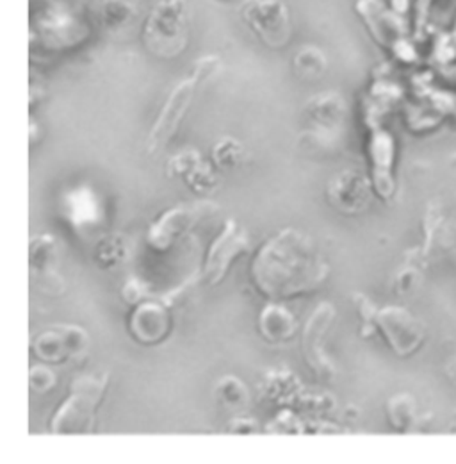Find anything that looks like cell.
<instances>
[{
    "instance_id": "6da1fadb",
    "label": "cell",
    "mask_w": 456,
    "mask_h": 464,
    "mask_svg": "<svg viewBox=\"0 0 456 464\" xmlns=\"http://www.w3.org/2000/svg\"><path fill=\"white\" fill-rule=\"evenodd\" d=\"M330 274L316 239L289 227L268 239L252 265L255 288L271 300L292 298L319 288Z\"/></svg>"
},
{
    "instance_id": "7a4b0ae2",
    "label": "cell",
    "mask_w": 456,
    "mask_h": 464,
    "mask_svg": "<svg viewBox=\"0 0 456 464\" xmlns=\"http://www.w3.org/2000/svg\"><path fill=\"white\" fill-rule=\"evenodd\" d=\"M109 386V375H81L70 384L66 401L57 409L51 430L54 434H88L97 427V414Z\"/></svg>"
},
{
    "instance_id": "3957f363",
    "label": "cell",
    "mask_w": 456,
    "mask_h": 464,
    "mask_svg": "<svg viewBox=\"0 0 456 464\" xmlns=\"http://www.w3.org/2000/svg\"><path fill=\"white\" fill-rule=\"evenodd\" d=\"M218 68H220V59L213 56L200 59L196 61L191 75L175 86L147 140L148 154H156L166 147L170 138H173V134L178 130L184 116L187 115L198 86L205 82L213 73H216Z\"/></svg>"
},
{
    "instance_id": "277c9868",
    "label": "cell",
    "mask_w": 456,
    "mask_h": 464,
    "mask_svg": "<svg viewBox=\"0 0 456 464\" xmlns=\"http://www.w3.org/2000/svg\"><path fill=\"white\" fill-rule=\"evenodd\" d=\"M189 38V11L184 0H156L145 24L143 40L157 58H176Z\"/></svg>"
},
{
    "instance_id": "5b68a950",
    "label": "cell",
    "mask_w": 456,
    "mask_h": 464,
    "mask_svg": "<svg viewBox=\"0 0 456 464\" xmlns=\"http://www.w3.org/2000/svg\"><path fill=\"white\" fill-rule=\"evenodd\" d=\"M373 324L384 340L399 357H408L423 347L426 338L424 324L403 307H385L376 311Z\"/></svg>"
},
{
    "instance_id": "8992f818",
    "label": "cell",
    "mask_w": 456,
    "mask_h": 464,
    "mask_svg": "<svg viewBox=\"0 0 456 464\" xmlns=\"http://www.w3.org/2000/svg\"><path fill=\"white\" fill-rule=\"evenodd\" d=\"M336 320V309L332 304L323 302L316 307L312 316L309 318L305 329H303V355L312 370V373L319 381H332L337 373L336 364L325 352V338Z\"/></svg>"
},
{
    "instance_id": "52a82bcc",
    "label": "cell",
    "mask_w": 456,
    "mask_h": 464,
    "mask_svg": "<svg viewBox=\"0 0 456 464\" xmlns=\"http://www.w3.org/2000/svg\"><path fill=\"white\" fill-rule=\"evenodd\" d=\"M218 208L211 202L180 204L166 211L148 231V245L157 252H166L180 237L193 231L198 222L207 218Z\"/></svg>"
},
{
    "instance_id": "ba28073f",
    "label": "cell",
    "mask_w": 456,
    "mask_h": 464,
    "mask_svg": "<svg viewBox=\"0 0 456 464\" xmlns=\"http://www.w3.org/2000/svg\"><path fill=\"white\" fill-rule=\"evenodd\" d=\"M244 22L271 49H280L290 38L289 11L279 0H246L241 7Z\"/></svg>"
},
{
    "instance_id": "9c48e42d",
    "label": "cell",
    "mask_w": 456,
    "mask_h": 464,
    "mask_svg": "<svg viewBox=\"0 0 456 464\" xmlns=\"http://www.w3.org/2000/svg\"><path fill=\"white\" fill-rule=\"evenodd\" d=\"M90 345V336L79 325H54L36 336L31 350L45 362H64L82 357Z\"/></svg>"
},
{
    "instance_id": "30bf717a",
    "label": "cell",
    "mask_w": 456,
    "mask_h": 464,
    "mask_svg": "<svg viewBox=\"0 0 456 464\" xmlns=\"http://www.w3.org/2000/svg\"><path fill=\"white\" fill-rule=\"evenodd\" d=\"M250 237L246 231L230 220L225 224V229L220 234V237L213 243L207 261L204 266V277L209 285L216 286L218 283L223 281L227 276L230 265L242 254L250 252Z\"/></svg>"
},
{
    "instance_id": "8fae6325",
    "label": "cell",
    "mask_w": 456,
    "mask_h": 464,
    "mask_svg": "<svg viewBox=\"0 0 456 464\" xmlns=\"http://www.w3.org/2000/svg\"><path fill=\"white\" fill-rule=\"evenodd\" d=\"M371 184L355 170H344L327 186L328 202L342 215H360L371 204Z\"/></svg>"
},
{
    "instance_id": "7c38bea8",
    "label": "cell",
    "mask_w": 456,
    "mask_h": 464,
    "mask_svg": "<svg viewBox=\"0 0 456 464\" xmlns=\"http://www.w3.org/2000/svg\"><path fill=\"white\" fill-rule=\"evenodd\" d=\"M128 331L143 345L161 343L171 331V314L166 304L143 300L130 316Z\"/></svg>"
},
{
    "instance_id": "4fadbf2b",
    "label": "cell",
    "mask_w": 456,
    "mask_h": 464,
    "mask_svg": "<svg viewBox=\"0 0 456 464\" xmlns=\"http://www.w3.org/2000/svg\"><path fill=\"white\" fill-rule=\"evenodd\" d=\"M168 172L171 177H178L182 182H185L187 188L200 195L211 193L218 188V175L214 174L213 167L195 149L175 154L168 161Z\"/></svg>"
},
{
    "instance_id": "5bb4252c",
    "label": "cell",
    "mask_w": 456,
    "mask_h": 464,
    "mask_svg": "<svg viewBox=\"0 0 456 464\" xmlns=\"http://www.w3.org/2000/svg\"><path fill=\"white\" fill-rule=\"evenodd\" d=\"M64 213L73 226V229H95L100 224L102 209L97 195L91 191V188L82 186L73 189L66 202H64Z\"/></svg>"
},
{
    "instance_id": "9a60e30c",
    "label": "cell",
    "mask_w": 456,
    "mask_h": 464,
    "mask_svg": "<svg viewBox=\"0 0 456 464\" xmlns=\"http://www.w3.org/2000/svg\"><path fill=\"white\" fill-rule=\"evenodd\" d=\"M298 331L296 318L280 304H268L259 316L261 336L273 345L287 343Z\"/></svg>"
},
{
    "instance_id": "2e32d148",
    "label": "cell",
    "mask_w": 456,
    "mask_h": 464,
    "mask_svg": "<svg viewBox=\"0 0 456 464\" xmlns=\"http://www.w3.org/2000/svg\"><path fill=\"white\" fill-rule=\"evenodd\" d=\"M305 113L309 116V120L325 130H334L337 127H341L346 116V102L339 93H323L314 97L307 108Z\"/></svg>"
},
{
    "instance_id": "e0dca14e",
    "label": "cell",
    "mask_w": 456,
    "mask_h": 464,
    "mask_svg": "<svg viewBox=\"0 0 456 464\" xmlns=\"http://www.w3.org/2000/svg\"><path fill=\"white\" fill-rule=\"evenodd\" d=\"M57 243L56 239L49 234H40L33 237L29 245V266L34 274L43 276V279L56 277L54 272L57 263Z\"/></svg>"
},
{
    "instance_id": "ac0fdd59",
    "label": "cell",
    "mask_w": 456,
    "mask_h": 464,
    "mask_svg": "<svg viewBox=\"0 0 456 464\" xmlns=\"http://www.w3.org/2000/svg\"><path fill=\"white\" fill-rule=\"evenodd\" d=\"M301 382L290 372H270L261 382V392L264 399H270L273 404L290 402L299 395Z\"/></svg>"
},
{
    "instance_id": "d6986e66",
    "label": "cell",
    "mask_w": 456,
    "mask_h": 464,
    "mask_svg": "<svg viewBox=\"0 0 456 464\" xmlns=\"http://www.w3.org/2000/svg\"><path fill=\"white\" fill-rule=\"evenodd\" d=\"M214 397L220 402V406L233 412H242L250 402L248 388L244 386L242 381H239L233 375H225L218 381L214 388Z\"/></svg>"
},
{
    "instance_id": "ffe728a7",
    "label": "cell",
    "mask_w": 456,
    "mask_h": 464,
    "mask_svg": "<svg viewBox=\"0 0 456 464\" xmlns=\"http://www.w3.org/2000/svg\"><path fill=\"white\" fill-rule=\"evenodd\" d=\"M136 13L134 0H99L97 14L104 27L118 31L127 25Z\"/></svg>"
},
{
    "instance_id": "44dd1931",
    "label": "cell",
    "mask_w": 456,
    "mask_h": 464,
    "mask_svg": "<svg viewBox=\"0 0 456 464\" xmlns=\"http://www.w3.org/2000/svg\"><path fill=\"white\" fill-rule=\"evenodd\" d=\"M294 73L303 81H318L327 72V58L316 47L301 49L294 58Z\"/></svg>"
},
{
    "instance_id": "7402d4cb",
    "label": "cell",
    "mask_w": 456,
    "mask_h": 464,
    "mask_svg": "<svg viewBox=\"0 0 456 464\" xmlns=\"http://www.w3.org/2000/svg\"><path fill=\"white\" fill-rule=\"evenodd\" d=\"M387 418L393 429L399 432H408L417 420V406L413 397L396 395L387 402Z\"/></svg>"
},
{
    "instance_id": "603a6c76",
    "label": "cell",
    "mask_w": 456,
    "mask_h": 464,
    "mask_svg": "<svg viewBox=\"0 0 456 464\" xmlns=\"http://www.w3.org/2000/svg\"><path fill=\"white\" fill-rule=\"evenodd\" d=\"M244 147L235 138H223L213 147V163L218 170L232 172L244 165Z\"/></svg>"
},
{
    "instance_id": "cb8c5ba5",
    "label": "cell",
    "mask_w": 456,
    "mask_h": 464,
    "mask_svg": "<svg viewBox=\"0 0 456 464\" xmlns=\"http://www.w3.org/2000/svg\"><path fill=\"white\" fill-rule=\"evenodd\" d=\"M125 257H127V248H125L123 239H119V237H114V236L106 237L97 245V250H95L97 265L106 270L116 268Z\"/></svg>"
},
{
    "instance_id": "d4e9b609",
    "label": "cell",
    "mask_w": 456,
    "mask_h": 464,
    "mask_svg": "<svg viewBox=\"0 0 456 464\" xmlns=\"http://www.w3.org/2000/svg\"><path fill=\"white\" fill-rule=\"evenodd\" d=\"M57 377L47 366H34L29 372V386L36 393H47L56 386Z\"/></svg>"
},
{
    "instance_id": "484cf974",
    "label": "cell",
    "mask_w": 456,
    "mask_h": 464,
    "mask_svg": "<svg viewBox=\"0 0 456 464\" xmlns=\"http://www.w3.org/2000/svg\"><path fill=\"white\" fill-rule=\"evenodd\" d=\"M123 296H125L127 302L134 304V302H138V300H147V298H145V296H147V291H145V286H143L141 283L130 281V283H127V286H125V290H123Z\"/></svg>"
}]
</instances>
